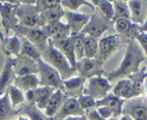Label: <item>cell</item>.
I'll return each instance as SVG.
<instances>
[{
    "mask_svg": "<svg viewBox=\"0 0 147 120\" xmlns=\"http://www.w3.org/2000/svg\"><path fill=\"white\" fill-rule=\"evenodd\" d=\"M56 91V89L50 88V87H39L34 89V95H35V106L39 108V109H44L50 101L52 94Z\"/></svg>",
    "mask_w": 147,
    "mask_h": 120,
    "instance_id": "22",
    "label": "cell"
},
{
    "mask_svg": "<svg viewBox=\"0 0 147 120\" xmlns=\"http://www.w3.org/2000/svg\"><path fill=\"white\" fill-rule=\"evenodd\" d=\"M20 39H21V54L20 55L30 58V59H33L34 61L38 63L41 59V52L27 39L22 37V36H20Z\"/></svg>",
    "mask_w": 147,
    "mask_h": 120,
    "instance_id": "24",
    "label": "cell"
},
{
    "mask_svg": "<svg viewBox=\"0 0 147 120\" xmlns=\"http://www.w3.org/2000/svg\"><path fill=\"white\" fill-rule=\"evenodd\" d=\"M106 21L107 19L105 17L93 15L92 17H89V21L86 24V27L83 28L81 34L86 36H90V37H94L98 40L109 29V24Z\"/></svg>",
    "mask_w": 147,
    "mask_h": 120,
    "instance_id": "9",
    "label": "cell"
},
{
    "mask_svg": "<svg viewBox=\"0 0 147 120\" xmlns=\"http://www.w3.org/2000/svg\"><path fill=\"white\" fill-rule=\"evenodd\" d=\"M113 95L117 96V97H119V99H122V100L134 97V95H133V83H131L130 78H128V79H122L116 84V85L113 87Z\"/></svg>",
    "mask_w": 147,
    "mask_h": 120,
    "instance_id": "23",
    "label": "cell"
},
{
    "mask_svg": "<svg viewBox=\"0 0 147 120\" xmlns=\"http://www.w3.org/2000/svg\"><path fill=\"white\" fill-rule=\"evenodd\" d=\"M128 7L130 11V21L134 24L141 23V25L145 22L146 13H145V7H146V1H136V0H130L128 1Z\"/></svg>",
    "mask_w": 147,
    "mask_h": 120,
    "instance_id": "21",
    "label": "cell"
},
{
    "mask_svg": "<svg viewBox=\"0 0 147 120\" xmlns=\"http://www.w3.org/2000/svg\"><path fill=\"white\" fill-rule=\"evenodd\" d=\"M140 29V33H147V15H146V18H145V22L141 27H139Z\"/></svg>",
    "mask_w": 147,
    "mask_h": 120,
    "instance_id": "39",
    "label": "cell"
},
{
    "mask_svg": "<svg viewBox=\"0 0 147 120\" xmlns=\"http://www.w3.org/2000/svg\"><path fill=\"white\" fill-rule=\"evenodd\" d=\"M13 114H16V112L11 106L7 93H5L3 96H0V120L9 119Z\"/></svg>",
    "mask_w": 147,
    "mask_h": 120,
    "instance_id": "28",
    "label": "cell"
},
{
    "mask_svg": "<svg viewBox=\"0 0 147 120\" xmlns=\"http://www.w3.org/2000/svg\"><path fill=\"white\" fill-rule=\"evenodd\" d=\"M20 1H0V17H1V27L5 29V34L7 36L10 30H13L20 25L16 9Z\"/></svg>",
    "mask_w": 147,
    "mask_h": 120,
    "instance_id": "6",
    "label": "cell"
},
{
    "mask_svg": "<svg viewBox=\"0 0 147 120\" xmlns=\"http://www.w3.org/2000/svg\"><path fill=\"white\" fill-rule=\"evenodd\" d=\"M77 101H78V105H80V107L82 108L83 112H87V111H90V109L96 108V100H94L93 97H90V96L81 95Z\"/></svg>",
    "mask_w": 147,
    "mask_h": 120,
    "instance_id": "35",
    "label": "cell"
},
{
    "mask_svg": "<svg viewBox=\"0 0 147 120\" xmlns=\"http://www.w3.org/2000/svg\"><path fill=\"white\" fill-rule=\"evenodd\" d=\"M123 105H124V100L117 97L113 94H109L104 99L96 101V107L110 108L113 112L115 118H118V115L122 114V112H123Z\"/></svg>",
    "mask_w": 147,
    "mask_h": 120,
    "instance_id": "16",
    "label": "cell"
},
{
    "mask_svg": "<svg viewBox=\"0 0 147 120\" xmlns=\"http://www.w3.org/2000/svg\"><path fill=\"white\" fill-rule=\"evenodd\" d=\"M15 33L16 35L22 36V37L27 39L29 42H32L41 53L45 51V48L48 43L47 36L42 31L41 28H27V27L18 25L15 29Z\"/></svg>",
    "mask_w": 147,
    "mask_h": 120,
    "instance_id": "7",
    "label": "cell"
},
{
    "mask_svg": "<svg viewBox=\"0 0 147 120\" xmlns=\"http://www.w3.org/2000/svg\"><path fill=\"white\" fill-rule=\"evenodd\" d=\"M42 31L45 33L47 36L48 41L56 42V41H62L65 40L71 36L70 34V28L66 23L64 22H57V23H52V24H46L41 28Z\"/></svg>",
    "mask_w": 147,
    "mask_h": 120,
    "instance_id": "10",
    "label": "cell"
},
{
    "mask_svg": "<svg viewBox=\"0 0 147 120\" xmlns=\"http://www.w3.org/2000/svg\"><path fill=\"white\" fill-rule=\"evenodd\" d=\"M65 15V11L63 9V6L57 5L52 9H48L40 12V19H41V28L46 25V24H52V23H57L60 22V19L64 17Z\"/></svg>",
    "mask_w": 147,
    "mask_h": 120,
    "instance_id": "17",
    "label": "cell"
},
{
    "mask_svg": "<svg viewBox=\"0 0 147 120\" xmlns=\"http://www.w3.org/2000/svg\"><path fill=\"white\" fill-rule=\"evenodd\" d=\"M83 49H84V58L86 59H94L99 52V41L94 37L84 35L83 41Z\"/></svg>",
    "mask_w": 147,
    "mask_h": 120,
    "instance_id": "26",
    "label": "cell"
},
{
    "mask_svg": "<svg viewBox=\"0 0 147 120\" xmlns=\"http://www.w3.org/2000/svg\"><path fill=\"white\" fill-rule=\"evenodd\" d=\"M50 42L66 58V60L71 65V67L75 69L77 60L75 55V49H74V36H70V37L62 40V41H56V42L50 41Z\"/></svg>",
    "mask_w": 147,
    "mask_h": 120,
    "instance_id": "15",
    "label": "cell"
},
{
    "mask_svg": "<svg viewBox=\"0 0 147 120\" xmlns=\"http://www.w3.org/2000/svg\"><path fill=\"white\" fill-rule=\"evenodd\" d=\"M60 5L63 6V9L66 7L70 11H74V12H76L81 6H89V7H92V9L94 7L92 3L84 1V0H62V1H60Z\"/></svg>",
    "mask_w": 147,
    "mask_h": 120,
    "instance_id": "33",
    "label": "cell"
},
{
    "mask_svg": "<svg viewBox=\"0 0 147 120\" xmlns=\"http://www.w3.org/2000/svg\"><path fill=\"white\" fill-rule=\"evenodd\" d=\"M65 19L66 24L70 28V34L71 36H76L78 34H81L83 28L86 27V24L89 21V16L84 13H78V12H65Z\"/></svg>",
    "mask_w": 147,
    "mask_h": 120,
    "instance_id": "11",
    "label": "cell"
},
{
    "mask_svg": "<svg viewBox=\"0 0 147 120\" xmlns=\"http://www.w3.org/2000/svg\"><path fill=\"white\" fill-rule=\"evenodd\" d=\"M83 41H84V35L78 34L74 36V49H75V55L76 60L80 61L84 58V49H83Z\"/></svg>",
    "mask_w": 147,
    "mask_h": 120,
    "instance_id": "34",
    "label": "cell"
},
{
    "mask_svg": "<svg viewBox=\"0 0 147 120\" xmlns=\"http://www.w3.org/2000/svg\"><path fill=\"white\" fill-rule=\"evenodd\" d=\"M84 82H86V78L82 76H74L70 77L68 79H64L63 81V88L71 90V91H75V90L78 89H82L84 85Z\"/></svg>",
    "mask_w": 147,
    "mask_h": 120,
    "instance_id": "32",
    "label": "cell"
},
{
    "mask_svg": "<svg viewBox=\"0 0 147 120\" xmlns=\"http://www.w3.org/2000/svg\"><path fill=\"white\" fill-rule=\"evenodd\" d=\"M38 75L40 87H50L56 90H60L63 88V79L58 71L50 64H47L42 58L38 61Z\"/></svg>",
    "mask_w": 147,
    "mask_h": 120,
    "instance_id": "5",
    "label": "cell"
},
{
    "mask_svg": "<svg viewBox=\"0 0 147 120\" xmlns=\"http://www.w3.org/2000/svg\"><path fill=\"white\" fill-rule=\"evenodd\" d=\"M111 89L112 87L106 77H102L100 75H94L86 79L82 95L90 96V97H93L94 100L98 101L109 95V91Z\"/></svg>",
    "mask_w": 147,
    "mask_h": 120,
    "instance_id": "4",
    "label": "cell"
},
{
    "mask_svg": "<svg viewBox=\"0 0 147 120\" xmlns=\"http://www.w3.org/2000/svg\"><path fill=\"white\" fill-rule=\"evenodd\" d=\"M93 3V6L99 7V10L101 11L102 17H105L106 19H113L115 18V11H113V5L112 1H106V0H99V1H90Z\"/></svg>",
    "mask_w": 147,
    "mask_h": 120,
    "instance_id": "30",
    "label": "cell"
},
{
    "mask_svg": "<svg viewBox=\"0 0 147 120\" xmlns=\"http://www.w3.org/2000/svg\"><path fill=\"white\" fill-rule=\"evenodd\" d=\"M13 64H15V58L6 59L3 71H1V73H0V96H3L7 91V89L13 84V81L16 78Z\"/></svg>",
    "mask_w": 147,
    "mask_h": 120,
    "instance_id": "13",
    "label": "cell"
},
{
    "mask_svg": "<svg viewBox=\"0 0 147 120\" xmlns=\"http://www.w3.org/2000/svg\"><path fill=\"white\" fill-rule=\"evenodd\" d=\"M17 120H30V119H29L27 115H26V117H24V115H21V117H18Z\"/></svg>",
    "mask_w": 147,
    "mask_h": 120,
    "instance_id": "43",
    "label": "cell"
},
{
    "mask_svg": "<svg viewBox=\"0 0 147 120\" xmlns=\"http://www.w3.org/2000/svg\"><path fill=\"white\" fill-rule=\"evenodd\" d=\"M144 60H145V54L141 49V47L138 45L135 40H129L121 66L116 71L107 73L106 78L112 81V79H118V78L122 77L135 75L139 72L140 65H141Z\"/></svg>",
    "mask_w": 147,
    "mask_h": 120,
    "instance_id": "1",
    "label": "cell"
},
{
    "mask_svg": "<svg viewBox=\"0 0 147 120\" xmlns=\"http://www.w3.org/2000/svg\"><path fill=\"white\" fill-rule=\"evenodd\" d=\"M127 108L125 115H129L133 120H147V106L139 102H131Z\"/></svg>",
    "mask_w": 147,
    "mask_h": 120,
    "instance_id": "25",
    "label": "cell"
},
{
    "mask_svg": "<svg viewBox=\"0 0 147 120\" xmlns=\"http://www.w3.org/2000/svg\"><path fill=\"white\" fill-rule=\"evenodd\" d=\"M96 112L99 113V115L104 119V120H110L111 118H115L113 112L106 107H96Z\"/></svg>",
    "mask_w": 147,
    "mask_h": 120,
    "instance_id": "36",
    "label": "cell"
},
{
    "mask_svg": "<svg viewBox=\"0 0 147 120\" xmlns=\"http://www.w3.org/2000/svg\"><path fill=\"white\" fill-rule=\"evenodd\" d=\"M145 93V96L147 97V78H145V83H144V91Z\"/></svg>",
    "mask_w": 147,
    "mask_h": 120,
    "instance_id": "40",
    "label": "cell"
},
{
    "mask_svg": "<svg viewBox=\"0 0 147 120\" xmlns=\"http://www.w3.org/2000/svg\"><path fill=\"white\" fill-rule=\"evenodd\" d=\"M4 54L7 58H17L21 54V39L18 35H13L9 37L6 36L1 42Z\"/></svg>",
    "mask_w": 147,
    "mask_h": 120,
    "instance_id": "19",
    "label": "cell"
},
{
    "mask_svg": "<svg viewBox=\"0 0 147 120\" xmlns=\"http://www.w3.org/2000/svg\"><path fill=\"white\" fill-rule=\"evenodd\" d=\"M95 66H96V63H95L94 59H86V58H83L82 60L77 61L75 70L78 71L80 76H82V77H84L86 79H87V78H89V75L94 71Z\"/></svg>",
    "mask_w": 147,
    "mask_h": 120,
    "instance_id": "27",
    "label": "cell"
},
{
    "mask_svg": "<svg viewBox=\"0 0 147 120\" xmlns=\"http://www.w3.org/2000/svg\"><path fill=\"white\" fill-rule=\"evenodd\" d=\"M13 85L17 87L22 91H29L40 87V81L38 75H26V76H18L15 78Z\"/></svg>",
    "mask_w": 147,
    "mask_h": 120,
    "instance_id": "20",
    "label": "cell"
},
{
    "mask_svg": "<svg viewBox=\"0 0 147 120\" xmlns=\"http://www.w3.org/2000/svg\"><path fill=\"white\" fill-rule=\"evenodd\" d=\"M41 58L44 59L47 64H50L52 67H54L58 71V73L60 75L63 81L68 79L70 77H74V73H75L76 70L71 67V65L69 64L68 60H66V58L50 41H48L45 51L41 53Z\"/></svg>",
    "mask_w": 147,
    "mask_h": 120,
    "instance_id": "2",
    "label": "cell"
},
{
    "mask_svg": "<svg viewBox=\"0 0 147 120\" xmlns=\"http://www.w3.org/2000/svg\"><path fill=\"white\" fill-rule=\"evenodd\" d=\"M7 95H9V99H10V102H11V106L12 108H17L20 105H22L24 101H26V95L22 90H20L17 87H15L13 84L7 89Z\"/></svg>",
    "mask_w": 147,
    "mask_h": 120,
    "instance_id": "29",
    "label": "cell"
},
{
    "mask_svg": "<svg viewBox=\"0 0 147 120\" xmlns=\"http://www.w3.org/2000/svg\"><path fill=\"white\" fill-rule=\"evenodd\" d=\"M121 120H133L129 115H125V114H124V115H122L121 117Z\"/></svg>",
    "mask_w": 147,
    "mask_h": 120,
    "instance_id": "41",
    "label": "cell"
},
{
    "mask_svg": "<svg viewBox=\"0 0 147 120\" xmlns=\"http://www.w3.org/2000/svg\"><path fill=\"white\" fill-rule=\"evenodd\" d=\"M112 5H113V11H115V18H113L115 21L119 19V18L130 19V11L125 1H112Z\"/></svg>",
    "mask_w": 147,
    "mask_h": 120,
    "instance_id": "31",
    "label": "cell"
},
{
    "mask_svg": "<svg viewBox=\"0 0 147 120\" xmlns=\"http://www.w3.org/2000/svg\"><path fill=\"white\" fill-rule=\"evenodd\" d=\"M63 120H87L86 115H78V117H68Z\"/></svg>",
    "mask_w": 147,
    "mask_h": 120,
    "instance_id": "38",
    "label": "cell"
},
{
    "mask_svg": "<svg viewBox=\"0 0 147 120\" xmlns=\"http://www.w3.org/2000/svg\"><path fill=\"white\" fill-rule=\"evenodd\" d=\"M144 36H145V39L147 40V33H144Z\"/></svg>",
    "mask_w": 147,
    "mask_h": 120,
    "instance_id": "44",
    "label": "cell"
},
{
    "mask_svg": "<svg viewBox=\"0 0 147 120\" xmlns=\"http://www.w3.org/2000/svg\"><path fill=\"white\" fill-rule=\"evenodd\" d=\"M78 115H84V112L82 111V108L80 107L77 99H66L64 101V103L60 108V111L57 113V115L54 117L56 120H63L68 117H78Z\"/></svg>",
    "mask_w": 147,
    "mask_h": 120,
    "instance_id": "14",
    "label": "cell"
},
{
    "mask_svg": "<svg viewBox=\"0 0 147 120\" xmlns=\"http://www.w3.org/2000/svg\"><path fill=\"white\" fill-rule=\"evenodd\" d=\"M84 115L87 118V120H104L99 115V113L96 112V109H90V111L84 112Z\"/></svg>",
    "mask_w": 147,
    "mask_h": 120,
    "instance_id": "37",
    "label": "cell"
},
{
    "mask_svg": "<svg viewBox=\"0 0 147 120\" xmlns=\"http://www.w3.org/2000/svg\"><path fill=\"white\" fill-rule=\"evenodd\" d=\"M13 70L16 77L26 75H38V63L24 55H18L17 58H15Z\"/></svg>",
    "mask_w": 147,
    "mask_h": 120,
    "instance_id": "12",
    "label": "cell"
},
{
    "mask_svg": "<svg viewBox=\"0 0 147 120\" xmlns=\"http://www.w3.org/2000/svg\"><path fill=\"white\" fill-rule=\"evenodd\" d=\"M64 101H65L64 100V93L62 90H56V91L52 94L51 99L45 108V115L47 118H54L57 115V113L60 111Z\"/></svg>",
    "mask_w": 147,
    "mask_h": 120,
    "instance_id": "18",
    "label": "cell"
},
{
    "mask_svg": "<svg viewBox=\"0 0 147 120\" xmlns=\"http://www.w3.org/2000/svg\"><path fill=\"white\" fill-rule=\"evenodd\" d=\"M4 39H5V36H4L3 31H1V24H0V40H1V42L4 41Z\"/></svg>",
    "mask_w": 147,
    "mask_h": 120,
    "instance_id": "42",
    "label": "cell"
},
{
    "mask_svg": "<svg viewBox=\"0 0 147 120\" xmlns=\"http://www.w3.org/2000/svg\"><path fill=\"white\" fill-rule=\"evenodd\" d=\"M119 35H107L101 37L99 41V52H98V65H102L111 57V54L119 46Z\"/></svg>",
    "mask_w": 147,
    "mask_h": 120,
    "instance_id": "8",
    "label": "cell"
},
{
    "mask_svg": "<svg viewBox=\"0 0 147 120\" xmlns=\"http://www.w3.org/2000/svg\"><path fill=\"white\" fill-rule=\"evenodd\" d=\"M16 13L20 25L27 28H41L40 10L36 1H20L17 5Z\"/></svg>",
    "mask_w": 147,
    "mask_h": 120,
    "instance_id": "3",
    "label": "cell"
}]
</instances>
